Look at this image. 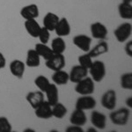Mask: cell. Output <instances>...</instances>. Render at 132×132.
<instances>
[{"label": "cell", "mask_w": 132, "mask_h": 132, "mask_svg": "<svg viewBox=\"0 0 132 132\" xmlns=\"http://www.w3.org/2000/svg\"><path fill=\"white\" fill-rule=\"evenodd\" d=\"M59 20L60 18L56 13L48 12L43 18V27L50 32L54 31Z\"/></svg>", "instance_id": "obj_20"}, {"label": "cell", "mask_w": 132, "mask_h": 132, "mask_svg": "<svg viewBox=\"0 0 132 132\" xmlns=\"http://www.w3.org/2000/svg\"><path fill=\"white\" fill-rule=\"evenodd\" d=\"M51 48H52L54 53H58V54H63V52L66 50V43L65 41L63 39V37L57 36L56 38L53 39L51 42Z\"/></svg>", "instance_id": "obj_26"}, {"label": "cell", "mask_w": 132, "mask_h": 132, "mask_svg": "<svg viewBox=\"0 0 132 132\" xmlns=\"http://www.w3.org/2000/svg\"><path fill=\"white\" fill-rule=\"evenodd\" d=\"M35 116L40 119H50L52 116V106L44 100L39 106L35 109Z\"/></svg>", "instance_id": "obj_11"}, {"label": "cell", "mask_w": 132, "mask_h": 132, "mask_svg": "<svg viewBox=\"0 0 132 132\" xmlns=\"http://www.w3.org/2000/svg\"><path fill=\"white\" fill-rule=\"evenodd\" d=\"M38 38H39L41 43L47 44L48 42V41H50V31H48L47 28L42 27L41 28V31H40V33H39V35H38Z\"/></svg>", "instance_id": "obj_32"}, {"label": "cell", "mask_w": 132, "mask_h": 132, "mask_svg": "<svg viewBox=\"0 0 132 132\" xmlns=\"http://www.w3.org/2000/svg\"><path fill=\"white\" fill-rule=\"evenodd\" d=\"M121 86L126 90L132 89V73L127 72L121 76Z\"/></svg>", "instance_id": "obj_29"}, {"label": "cell", "mask_w": 132, "mask_h": 132, "mask_svg": "<svg viewBox=\"0 0 132 132\" xmlns=\"http://www.w3.org/2000/svg\"><path fill=\"white\" fill-rule=\"evenodd\" d=\"M132 0H122V2H125V3H131Z\"/></svg>", "instance_id": "obj_37"}, {"label": "cell", "mask_w": 132, "mask_h": 132, "mask_svg": "<svg viewBox=\"0 0 132 132\" xmlns=\"http://www.w3.org/2000/svg\"><path fill=\"white\" fill-rule=\"evenodd\" d=\"M35 85L37 86V88L39 89L40 91L42 92V93H45L47 88L50 86V82L47 77L43 76V75H39L35 78Z\"/></svg>", "instance_id": "obj_28"}, {"label": "cell", "mask_w": 132, "mask_h": 132, "mask_svg": "<svg viewBox=\"0 0 132 132\" xmlns=\"http://www.w3.org/2000/svg\"><path fill=\"white\" fill-rule=\"evenodd\" d=\"M12 130V127L11 122L6 117H0V132H11Z\"/></svg>", "instance_id": "obj_31"}, {"label": "cell", "mask_w": 132, "mask_h": 132, "mask_svg": "<svg viewBox=\"0 0 132 132\" xmlns=\"http://www.w3.org/2000/svg\"><path fill=\"white\" fill-rule=\"evenodd\" d=\"M125 52H126L127 56H132V42L129 41L125 46Z\"/></svg>", "instance_id": "obj_34"}, {"label": "cell", "mask_w": 132, "mask_h": 132, "mask_svg": "<svg viewBox=\"0 0 132 132\" xmlns=\"http://www.w3.org/2000/svg\"><path fill=\"white\" fill-rule=\"evenodd\" d=\"M66 132H84V129H82L81 126L78 125H71L65 129Z\"/></svg>", "instance_id": "obj_33"}, {"label": "cell", "mask_w": 132, "mask_h": 132, "mask_svg": "<svg viewBox=\"0 0 132 132\" xmlns=\"http://www.w3.org/2000/svg\"><path fill=\"white\" fill-rule=\"evenodd\" d=\"M130 111L127 108H122L111 112L109 114L110 121L117 126H124L129 122Z\"/></svg>", "instance_id": "obj_2"}, {"label": "cell", "mask_w": 132, "mask_h": 132, "mask_svg": "<svg viewBox=\"0 0 132 132\" xmlns=\"http://www.w3.org/2000/svg\"><path fill=\"white\" fill-rule=\"evenodd\" d=\"M35 50L38 53V55L41 56V58H43L45 61L48 60L54 55V52L50 47H48L47 44L41 43V42L36 44Z\"/></svg>", "instance_id": "obj_24"}, {"label": "cell", "mask_w": 132, "mask_h": 132, "mask_svg": "<svg viewBox=\"0 0 132 132\" xmlns=\"http://www.w3.org/2000/svg\"><path fill=\"white\" fill-rule=\"evenodd\" d=\"M47 97V101L50 104L51 106L55 105L59 101V92L57 86L54 83H50V86L47 88V90L44 93Z\"/></svg>", "instance_id": "obj_18"}, {"label": "cell", "mask_w": 132, "mask_h": 132, "mask_svg": "<svg viewBox=\"0 0 132 132\" xmlns=\"http://www.w3.org/2000/svg\"><path fill=\"white\" fill-rule=\"evenodd\" d=\"M91 122L96 129H104L107 125V116L99 111H93L91 114Z\"/></svg>", "instance_id": "obj_13"}, {"label": "cell", "mask_w": 132, "mask_h": 132, "mask_svg": "<svg viewBox=\"0 0 132 132\" xmlns=\"http://www.w3.org/2000/svg\"><path fill=\"white\" fill-rule=\"evenodd\" d=\"M52 81L56 86L66 85L70 81L69 73L63 71V70H59V71H54V74L52 75Z\"/></svg>", "instance_id": "obj_23"}, {"label": "cell", "mask_w": 132, "mask_h": 132, "mask_svg": "<svg viewBox=\"0 0 132 132\" xmlns=\"http://www.w3.org/2000/svg\"><path fill=\"white\" fill-rule=\"evenodd\" d=\"M88 74H90L92 79L94 82H101L107 74V69L104 62L100 60L93 61L91 67L88 69Z\"/></svg>", "instance_id": "obj_1"}, {"label": "cell", "mask_w": 132, "mask_h": 132, "mask_svg": "<svg viewBox=\"0 0 132 132\" xmlns=\"http://www.w3.org/2000/svg\"><path fill=\"white\" fill-rule=\"evenodd\" d=\"M25 64L30 68H36L40 66V64H41V56L38 55L35 50H29L27 51Z\"/></svg>", "instance_id": "obj_21"}, {"label": "cell", "mask_w": 132, "mask_h": 132, "mask_svg": "<svg viewBox=\"0 0 132 132\" xmlns=\"http://www.w3.org/2000/svg\"><path fill=\"white\" fill-rule=\"evenodd\" d=\"M26 100L34 109H35L42 101H44V93L41 91L30 92L27 94Z\"/></svg>", "instance_id": "obj_14"}, {"label": "cell", "mask_w": 132, "mask_h": 132, "mask_svg": "<svg viewBox=\"0 0 132 132\" xmlns=\"http://www.w3.org/2000/svg\"><path fill=\"white\" fill-rule=\"evenodd\" d=\"M9 69L12 76H14L15 78H19V79H21L24 77L25 74L26 64L24 62H22L21 60L15 59V60L11 62Z\"/></svg>", "instance_id": "obj_12"}, {"label": "cell", "mask_w": 132, "mask_h": 132, "mask_svg": "<svg viewBox=\"0 0 132 132\" xmlns=\"http://www.w3.org/2000/svg\"><path fill=\"white\" fill-rule=\"evenodd\" d=\"M54 31L56 32L57 36H60V37H64V36L69 35L71 34V25H70L69 21L67 20V19L66 18L60 19Z\"/></svg>", "instance_id": "obj_17"}, {"label": "cell", "mask_w": 132, "mask_h": 132, "mask_svg": "<svg viewBox=\"0 0 132 132\" xmlns=\"http://www.w3.org/2000/svg\"><path fill=\"white\" fill-rule=\"evenodd\" d=\"M6 65V59L5 56L3 55V53L0 52V70L4 69Z\"/></svg>", "instance_id": "obj_35"}, {"label": "cell", "mask_w": 132, "mask_h": 132, "mask_svg": "<svg viewBox=\"0 0 132 132\" xmlns=\"http://www.w3.org/2000/svg\"><path fill=\"white\" fill-rule=\"evenodd\" d=\"M93 62V58L90 56V55L88 53H86V54L82 55V56L78 57V64L83 66V67L86 68L87 70L91 67Z\"/></svg>", "instance_id": "obj_30"}, {"label": "cell", "mask_w": 132, "mask_h": 132, "mask_svg": "<svg viewBox=\"0 0 132 132\" xmlns=\"http://www.w3.org/2000/svg\"><path fill=\"white\" fill-rule=\"evenodd\" d=\"M45 64L47 68H48L51 71H56L59 70H63L66 64L65 57L63 54L54 53V55L45 62Z\"/></svg>", "instance_id": "obj_4"}, {"label": "cell", "mask_w": 132, "mask_h": 132, "mask_svg": "<svg viewBox=\"0 0 132 132\" xmlns=\"http://www.w3.org/2000/svg\"><path fill=\"white\" fill-rule=\"evenodd\" d=\"M126 105H127L129 108H132V98H131V96H129V97L126 100Z\"/></svg>", "instance_id": "obj_36"}, {"label": "cell", "mask_w": 132, "mask_h": 132, "mask_svg": "<svg viewBox=\"0 0 132 132\" xmlns=\"http://www.w3.org/2000/svg\"><path fill=\"white\" fill-rule=\"evenodd\" d=\"M108 52V43L103 40L101 42H99L97 45H95L93 48H91L89 50V52L87 53L90 55L92 58H95V57H98L103 54H106Z\"/></svg>", "instance_id": "obj_22"}, {"label": "cell", "mask_w": 132, "mask_h": 132, "mask_svg": "<svg viewBox=\"0 0 132 132\" xmlns=\"http://www.w3.org/2000/svg\"><path fill=\"white\" fill-rule=\"evenodd\" d=\"M25 28L30 36H32L33 38H38L42 27L35 20V19H32V20H26Z\"/></svg>", "instance_id": "obj_19"}, {"label": "cell", "mask_w": 132, "mask_h": 132, "mask_svg": "<svg viewBox=\"0 0 132 132\" xmlns=\"http://www.w3.org/2000/svg\"><path fill=\"white\" fill-rule=\"evenodd\" d=\"M87 76H88V70L79 64L73 66L71 70V72L69 73L70 81L72 83L79 82Z\"/></svg>", "instance_id": "obj_10"}, {"label": "cell", "mask_w": 132, "mask_h": 132, "mask_svg": "<svg viewBox=\"0 0 132 132\" xmlns=\"http://www.w3.org/2000/svg\"><path fill=\"white\" fill-rule=\"evenodd\" d=\"M67 114V108L63 104L57 102L52 106V116L57 119H63Z\"/></svg>", "instance_id": "obj_27"}, {"label": "cell", "mask_w": 132, "mask_h": 132, "mask_svg": "<svg viewBox=\"0 0 132 132\" xmlns=\"http://www.w3.org/2000/svg\"><path fill=\"white\" fill-rule=\"evenodd\" d=\"M90 31H91L92 36H93L94 39L103 41V40L107 39V37H108V28L106 27L105 25L102 24L101 22L93 23L90 27Z\"/></svg>", "instance_id": "obj_8"}, {"label": "cell", "mask_w": 132, "mask_h": 132, "mask_svg": "<svg viewBox=\"0 0 132 132\" xmlns=\"http://www.w3.org/2000/svg\"><path fill=\"white\" fill-rule=\"evenodd\" d=\"M73 44L83 52L87 53L91 50L92 38L86 35H78L74 36Z\"/></svg>", "instance_id": "obj_9"}, {"label": "cell", "mask_w": 132, "mask_h": 132, "mask_svg": "<svg viewBox=\"0 0 132 132\" xmlns=\"http://www.w3.org/2000/svg\"><path fill=\"white\" fill-rule=\"evenodd\" d=\"M117 96L116 92L113 89H108L103 93L101 100L102 107L108 110H114L116 107Z\"/></svg>", "instance_id": "obj_5"}, {"label": "cell", "mask_w": 132, "mask_h": 132, "mask_svg": "<svg viewBox=\"0 0 132 132\" xmlns=\"http://www.w3.org/2000/svg\"><path fill=\"white\" fill-rule=\"evenodd\" d=\"M132 34V25L129 22L122 23L114 31V35L119 42H125Z\"/></svg>", "instance_id": "obj_6"}, {"label": "cell", "mask_w": 132, "mask_h": 132, "mask_svg": "<svg viewBox=\"0 0 132 132\" xmlns=\"http://www.w3.org/2000/svg\"><path fill=\"white\" fill-rule=\"evenodd\" d=\"M118 12L121 18L124 20H131L132 19V5L131 3L122 2L118 6Z\"/></svg>", "instance_id": "obj_25"}, {"label": "cell", "mask_w": 132, "mask_h": 132, "mask_svg": "<svg viewBox=\"0 0 132 132\" xmlns=\"http://www.w3.org/2000/svg\"><path fill=\"white\" fill-rule=\"evenodd\" d=\"M94 81L92 79L91 77L87 76L79 82L76 83L75 91L79 95H92L94 93Z\"/></svg>", "instance_id": "obj_3"}, {"label": "cell", "mask_w": 132, "mask_h": 132, "mask_svg": "<svg viewBox=\"0 0 132 132\" xmlns=\"http://www.w3.org/2000/svg\"><path fill=\"white\" fill-rule=\"evenodd\" d=\"M70 122L72 125H78V126H84L87 122V117L84 110L76 108L70 117Z\"/></svg>", "instance_id": "obj_15"}, {"label": "cell", "mask_w": 132, "mask_h": 132, "mask_svg": "<svg viewBox=\"0 0 132 132\" xmlns=\"http://www.w3.org/2000/svg\"><path fill=\"white\" fill-rule=\"evenodd\" d=\"M97 101L92 95H81L76 101L75 108L81 110H92L96 107Z\"/></svg>", "instance_id": "obj_7"}, {"label": "cell", "mask_w": 132, "mask_h": 132, "mask_svg": "<svg viewBox=\"0 0 132 132\" xmlns=\"http://www.w3.org/2000/svg\"><path fill=\"white\" fill-rule=\"evenodd\" d=\"M20 15L25 20H32L39 17V8L35 4H31L20 10Z\"/></svg>", "instance_id": "obj_16"}]
</instances>
